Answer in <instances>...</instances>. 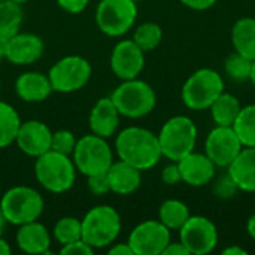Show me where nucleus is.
I'll return each instance as SVG.
<instances>
[{
    "label": "nucleus",
    "mask_w": 255,
    "mask_h": 255,
    "mask_svg": "<svg viewBox=\"0 0 255 255\" xmlns=\"http://www.w3.org/2000/svg\"><path fill=\"white\" fill-rule=\"evenodd\" d=\"M233 128L244 146L255 148V105H248L241 109Z\"/></svg>",
    "instance_id": "28"
},
{
    "label": "nucleus",
    "mask_w": 255,
    "mask_h": 255,
    "mask_svg": "<svg viewBox=\"0 0 255 255\" xmlns=\"http://www.w3.org/2000/svg\"><path fill=\"white\" fill-rule=\"evenodd\" d=\"M120 112L111 97H102L90 114V128L94 134L109 139L114 136L120 126Z\"/></svg>",
    "instance_id": "18"
},
{
    "label": "nucleus",
    "mask_w": 255,
    "mask_h": 255,
    "mask_svg": "<svg viewBox=\"0 0 255 255\" xmlns=\"http://www.w3.org/2000/svg\"><path fill=\"white\" fill-rule=\"evenodd\" d=\"M108 253L111 255H134L128 242L127 244H115L112 248L108 250Z\"/></svg>",
    "instance_id": "40"
},
{
    "label": "nucleus",
    "mask_w": 255,
    "mask_h": 255,
    "mask_svg": "<svg viewBox=\"0 0 255 255\" xmlns=\"http://www.w3.org/2000/svg\"><path fill=\"white\" fill-rule=\"evenodd\" d=\"M10 254V247L9 244L0 236V255H9Z\"/></svg>",
    "instance_id": "43"
},
{
    "label": "nucleus",
    "mask_w": 255,
    "mask_h": 255,
    "mask_svg": "<svg viewBox=\"0 0 255 255\" xmlns=\"http://www.w3.org/2000/svg\"><path fill=\"white\" fill-rule=\"evenodd\" d=\"M251 69H253V60L247 58L245 55H242L236 51L233 54H230L224 61L226 75L236 82L250 81Z\"/></svg>",
    "instance_id": "31"
},
{
    "label": "nucleus",
    "mask_w": 255,
    "mask_h": 255,
    "mask_svg": "<svg viewBox=\"0 0 255 255\" xmlns=\"http://www.w3.org/2000/svg\"><path fill=\"white\" fill-rule=\"evenodd\" d=\"M179 1L193 10H206L212 7L218 0H179Z\"/></svg>",
    "instance_id": "38"
},
{
    "label": "nucleus",
    "mask_w": 255,
    "mask_h": 255,
    "mask_svg": "<svg viewBox=\"0 0 255 255\" xmlns=\"http://www.w3.org/2000/svg\"><path fill=\"white\" fill-rule=\"evenodd\" d=\"M163 39V30L157 22H143L140 24L133 34V42L143 51L149 52L155 49Z\"/></svg>",
    "instance_id": "29"
},
{
    "label": "nucleus",
    "mask_w": 255,
    "mask_h": 255,
    "mask_svg": "<svg viewBox=\"0 0 255 255\" xmlns=\"http://www.w3.org/2000/svg\"><path fill=\"white\" fill-rule=\"evenodd\" d=\"M4 58V52H3V43H0V63H1V60Z\"/></svg>",
    "instance_id": "46"
},
{
    "label": "nucleus",
    "mask_w": 255,
    "mask_h": 255,
    "mask_svg": "<svg viewBox=\"0 0 255 255\" xmlns=\"http://www.w3.org/2000/svg\"><path fill=\"white\" fill-rule=\"evenodd\" d=\"M115 149L120 160L139 170H148L163 157L158 136L142 127H127L117 136Z\"/></svg>",
    "instance_id": "1"
},
{
    "label": "nucleus",
    "mask_w": 255,
    "mask_h": 255,
    "mask_svg": "<svg viewBox=\"0 0 255 255\" xmlns=\"http://www.w3.org/2000/svg\"><path fill=\"white\" fill-rule=\"evenodd\" d=\"M169 242L170 230L160 220L140 223L128 236V245L134 255H161Z\"/></svg>",
    "instance_id": "12"
},
{
    "label": "nucleus",
    "mask_w": 255,
    "mask_h": 255,
    "mask_svg": "<svg viewBox=\"0 0 255 255\" xmlns=\"http://www.w3.org/2000/svg\"><path fill=\"white\" fill-rule=\"evenodd\" d=\"M209 109H211L212 120L217 126L233 127L242 106L236 96L229 93H221Z\"/></svg>",
    "instance_id": "24"
},
{
    "label": "nucleus",
    "mask_w": 255,
    "mask_h": 255,
    "mask_svg": "<svg viewBox=\"0 0 255 255\" xmlns=\"http://www.w3.org/2000/svg\"><path fill=\"white\" fill-rule=\"evenodd\" d=\"M91 64L81 55H67L58 60L48 73L52 91L73 93L87 85L91 78Z\"/></svg>",
    "instance_id": "10"
},
{
    "label": "nucleus",
    "mask_w": 255,
    "mask_h": 255,
    "mask_svg": "<svg viewBox=\"0 0 255 255\" xmlns=\"http://www.w3.org/2000/svg\"><path fill=\"white\" fill-rule=\"evenodd\" d=\"M108 179L111 185V191L120 196H127L134 193L142 182V170L134 166L120 160L114 161L108 170Z\"/></svg>",
    "instance_id": "21"
},
{
    "label": "nucleus",
    "mask_w": 255,
    "mask_h": 255,
    "mask_svg": "<svg viewBox=\"0 0 255 255\" xmlns=\"http://www.w3.org/2000/svg\"><path fill=\"white\" fill-rule=\"evenodd\" d=\"M15 91L18 97L28 103H39L49 97L52 87L49 78L39 72L21 73L15 82Z\"/></svg>",
    "instance_id": "20"
},
{
    "label": "nucleus",
    "mask_w": 255,
    "mask_h": 255,
    "mask_svg": "<svg viewBox=\"0 0 255 255\" xmlns=\"http://www.w3.org/2000/svg\"><path fill=\"white\" fill-rule=\"evenodd\" d=\"M6 218H4V215H3V211H1V208H0V236H1V233H3V230H4V226H6Z\"/></svg>",
    "instance_id": "44"
},
{
    "label": "nucleus",
    "mask_w": 255,
    "mask_h": 255,
    "mask_svg": "<svg viewBox=\"0 0 255 255\" xmlns=\"http://www.w3.org/2000/svg\"><path fill=\"white\" fill-rule=\"evenodd\" d=\"M0 208L9 224L22 226L36 221L43 212V199L31 187H12L9 188L1 200Z\"/></svg>",
    "instance_id": "7"
},
{
    "label": "nucleus",
    "mask_w": 255,
    "mask_h": 255,
    "mask_svg": "<svg viewBox=\"0 0 255 255\" xmlns=\"http://www.w3.org/2000/svg\"><path fill=\"white\" fill-rule=\"evenodd\" d=\"M191 217L188 206L181 202V200H175V199H169L166 202L161 203L160 209H158V220L172 232V230H179L187 220Z\"/></svg>",
    "instance_id": "26"
},
{
    "label": "nucleus",
    "mask_w": 255,
    "mask_h": 255,
    "mask_svg": "<svg viewBox=\"0 0 255 255\" xmlns=\"http://www.w3.org/2000/svg\"><path fill=\"white\" fill-rule=\"evenodd\" d=\"M223 254L224 255H247L248 254V251L245 250V248H241V247H229V248H226L224 251H223Z\"/></svg>",
    "instance_id": "41"
},
{
    "label": "nucleus",
    "mask_w": 255,
    "mask_h": 255,
    "mask_svg": "<svg viewBox=\"0 0 255 255\" xmlns=\"http://www.w3.org/2000/svg\"><path fill=\"white\" fill-rule=\"evenodd\" d=\"M76 146V139L75 134L69 130H58L55 133H52V139H51V149L57 151L60 154H66V155H72L73 149Z\"/></svg>",
    "instance_id": "32"
},
{
    "label": "nucleus",
    "mask_w": 255,
    "mask_h": 255,
    "mask_svg": "<svg viewBox=\"0 0 255 255\" xmlns=\"http://www.w3.org/2000/svg\"><path fill=\"white\" fill-rule=\"evenodd\" d=\"M51 139L52 131L48 128L46 124L36 120H30L21 123L15 142L24 154L37 158L51 149Z\"/></svg>",
    "instance_id": "16"
},
{
    "label": "nucleus",
    "mask_w": 255,
    "mask_h": 255,
    "mask_svg": "<svg viewBox=\"0 0 255 255\" xmlns=\"http://www.w3.org/2000/svg\"><path fill=\"white\" fill-rule=\"evenodd\" d=\"M82 224V241L94 250H102L112 245L121 232V217L115 208L100 205L91 208Z\"/></svg>",
    "instance_id": "4"
},
{
    "label": "nucleus",
    "mask_w": 255,
    "mask_h": 255,
    "mask_svg": "<svg viewBox=\"0 0 255 255\" xmlns=\"http://www.w3.org/2000/svg\"><path fill=\"white\" fill-rule=\"evenodd\" d=\"M0 1H1V0H0Z\"/></svg>",
    "instance_id": "50"
},
{
    "label": "nucleus",
    "mask_w": 255,
    "mask_h": 255,
    "mask_svg": "<svg viewBox=\"0 0 255 255\" xmlns=\"http://www.w3.org/2000/svg\"><path fill=\"white\" fill-rule=\"evenodd\" d=\"M137 4L133 0H100L96 9V24L102 33L118 37L136 22Z\"/></svg>",
    "instance_id": "9"
},
{
    "label": "nucleus",
    "mask_w": 255,
    "mask_h": 255,
    "mask_svg": "<svg viewBox=\"0 0 255 255\" xmlns=\"http://www.w3.org/2000/svg\"><path fill=\"white\" fill-rule=\"evenodd\" d=\"M224 93V79L214 69L196 70L184 84L181 97L184 105L193 111H206Z\"/></svg>",
    "instance_id": "6"
},
{
    "label": "nucleus",
    "mask_w": 255,
    "mask_h": 255,
    "mask_svg": "<svg viewBox=\"0 0 255 255\" xmlns=\"http://www.w3.org/2000/svg\"><path fill=\"white\" fill-rule=\"evenodd\" d=\"M0 91H1V84H0Z\"/></svg>",
    "instance_id": "49"
},
{
    "label": "nucleus",
    "mask_w": 255,
    "mask_h": 255,
    "mask_svg": "<svg viewBox=\"0 0 255 255\" xmlns=\"http://www.w3.org/2000/svg\"><path fill=\"white\" fill-rule=\"evenodd\" d=\"M133 1H136V3H137V1H142V0H133Z\"/></svg>",
    "instance_id": "48"
},
{
    "label": "nucleus",
    "mask_w": 255,
    "mask_h": 255,
    "mask_svg": "<svg viewBox=\"0 0 255 255\" xmlns=\"http://www.w3.org/2000/svg\"><path fill=\"white\" fill-rule=\"evenodd\" d=\"M176 163L181 172L182 182L188 184L190 187H205L215 178L217 166L206 154L193 151Z\"/></svg>",
    "instance_id": "17"
},
{
    "label": "nucleus",
    "mask_w": 255,
    "mask_h": 255,
    "mask_svg": "<svg viewBox=\"0 0 255 255\" xmlns=\"http://www.w3.org/2000/svg\"><path fill=\"white\" fill-rule=\"evenodd\" d=\"M145 67V52L133 39L118 42L111 55V69L117 78L127 81L137 78Z\"/></svg>",
    "instance_id": "14"
},
{
    "label": "nucleus",
    "mask_w": 255,
    "mask_h": 255,
    "mask_svg": "<svg viewBox=\"0 0 255 255\" xmlns=\"http://www.w3.org/2000/svg\"><path fill=\"white\" fill-rule=\"evenodd\" d=\"M52 235L61 247L82 239L81 220L73 218V217H64V218L58 220L54 226Z\"/></svg>",
    "instance_id": "30"
},
{
    "label": "nucleus",
    "mask_w": 255,
    "mask_h": 255,
    "mask_svg": "<svg viewBox=\"0 0 255 255\" xmlns=\"http://www.w3.org/2000/svg\"><path fill=\"white\" fill-rule=\"evenodd\" d=\"M250 81L253 82V85L255 87V60L253 61V69H251V75H250Z\"/></svg>",
    "instance_id": "45"
},
{
    "label": "nucleus",
    "mask_w": 255,
    "mask_h": 255,
    "mask_svg": "<svg viewBox=\"0 0 255 255\" xmlns=\"http://www.w3.org/2000/svg\"><path fill=\"white\" fill-rule=\"evenodd\" d=\"M239 191L255 193V148L244 146L239 155L227 167Z\"/></svg>",
    "instance_id": "22"
},
{
    "label": "nucleus",
    "mask_w": 255,
    "mask_h": 255,
    "mask_svg": "<svg viewBox=\"0 0 255 255\" xmlns=\"http://www.w3.org/2000/svg\"><path fill=\"white\" fill-rule=\"evenodd\" d=\"M93 253H94V248H91L82 239L67 244V245H63V248L60 250V254L63 255H91Z\"/></svg>",
    "instance_id": "35"
},
{
    "label": "nucleus",
    "mask_w": 255,
    "mask_h": 255,
    "mask_svg": "<svg viewBox=\"0 0 255 255\" xmlns=\"http://www.w3.org/2000/svg\"><path fill=\"white\" fill-rule=\"evenodd\" d=\"M72 155L76 170L87 178L108 173L109 167L114 163V155L109 143L105 137H100L94 133L76 140V146Z\"/></svg>",
    "instance_id": "8"
},
{
    "label": "nucleus",
    "mask_w": 255,
    "mask_h": 255,
    "mask_svg": "<svg viewBox=\"0 0 255 255\" xmlns=\"http://www.w3.org/2000/svg\"><path fill=\"white\" fill-rule=\"evenodd\" d=\"M21 120L18 112L6 102H0V148L15 142Z\"/></svg>",
    "instance_id": "27"
},
{
    "label": "nucleus",
    "mask_w": 255,
    "mask_h": 255,
    "mask_svg": "<svg viewBox=\"0 0 255 255\" xmlns=\"http://www.w3.org/2000/svg\"><path fill=\"white\" fill-rule=\"evenodd\" d=\"M232 43L235 51L255 60V18L245 16L235 22L232 28Z\"/></svg>",
    "instance_id": "23"
},
{
    "label": "nucleus",
    "mask_w": 255,
    "mask_h": 255,
    "mask_svg": "<svg viewBox=\"0 0 255 255\" xmlns=\"http://www.w3.org/2000/svg\"><path fill=\"white\" fill-rule=\"evenodd\" d=\"M12 1L18 3V4H22V3H25V1H28V0H12Z\"/></svg>",
    "instance_id": "47"
},
{
    "label": "nucleus",
    "mask_w": 255,
    "mask_h": 255,
    "mask_svg": "<svg viewBox=\"0 0 255 255\" xmlns=\"http://www.w3.org/2000/svg\"><path fill=\"white\" fill-rule=\"evenodd\" d=\"M88 190L93 194H96V196H102V194L109 193L111 191V185H109L108 173L88 176Z\"/></svg>",
    "instance_id": "34"
},
{
    "label": "nucleus",
    "mask_w": 255,
    "mask_h": 255,
    "mask_svg": "<svg viewBox=\"0 0 255 255\" xmlns=\"http://www.w3.org/2000/svg\"><path fill=\"white\" fill-rule=\"evenodd\" d=\"M244 149V145L233 127L217 126L205 140V154L217 167L227 169Z\"/></svg>",
    "instance_id": "13"
},
{
    "label": "nucleus",
    "mask_w": 255,
    "mask_h": 255,
    "mask_svg": "<svg viewBox=\"0 0 255 255\" xmlns=\"http://www.w3.org/2000/svg\"><path fill=\"white\" fill-rule=\"evenodd\" d=\"M161 179L166 185H176L179 182H182V178H181V172H179V167H178V163L176 161H172V164L166 166L161 172Z\"/></svg>",
    "instance_id": "36"
},
{
    "label": "nucleus",
    "mask_w": 255,
    "mask_h": 255,
    "mask_svg": "<svg viewBox=\"0 0 255 255\" xmlns=\"http://www.w3.org/2000/svg\"><path fill=\"white\" fill-rule=\"evenodd\" d=\"M24 19L21 4L12 0L0 1V43H4L12 36L19 33V27Z\"/></svg>",
    "instance_id": "25"
},
{
    "label": "nucleus",
    "mask_w": 255,
    "mask_h": 255,
    "mask_svg": "<svg viewBox=\"0 0 255 255\" xmlns=\"http://www.w3.org/2000/svg\"><path fill=\"white\" fill-rule=\"evenodd\" d=\"M43 40L31 33H16L3 43L4 58L16 66L36 63L43 54Z\"/></svg>",
    "instance_id": "15"
},
{
    "label": "nucleus",
    "mask_w": 255,
    "mask_h": 255,
    "mask_svg": "<svg viewBox=\"0 0 255 255\" xmlns=\"http://www.w3.org/2000/svg\"><path fill=\"white\" fill-rule=\"evenodd\" d=\"M157 136L163 157L170 161H179L182 157L194 151L197 142V127L191 118L176 115L163 124Z\"/></svg>",
    "instance_id": "5"
},
{
    "label": "nucleus",
    "mask_w": 255,
    "mask_h": 255,
    "mask_svg": "<svg viewBox=\"0 0 255 255\" xmlns=\"http://www.w3.org/2000/svg\"><path fill=\"white\" fill-rule=\"evenodd\" d=\"M16 245L25 254H51V235L48 229L36 220L19 226L16 233Z\"/></svg>",
    "instance_id": "19"
},
{
    "label": "nucleus",
    "mask_w": 255,
    "mask_h": 255,
    "mask_svg": "<svg viewBox=\"0 0 255 255\" xmlns=\"http://www.w3.org/2000/svg\"><path fill=\"white\" fill-rule=\"evenodd\" d=\"M34 175L37 182L45 190L60 194L73 187L76 179V167L69 155L49 149L36 158Z\"/></svg>",
    "instance_id": "2"
},
{
    "label": "nucleus",
    "mask_w": 255,
    "mask_h": 255,
    "mask_svg": "<svg viewBox=\"0 0 255 255\" xmlns=\"http://www.w3.org/2000/svg\"><path fill=\"white\" fill-rule=\"evenodd\" d=\"M247 232H248L250 238L255 241V214L250 217V220H248V223H247Z\"/></svg>",
    "instance_id": "42"
},
{
    "label": "nucleus",
    "mask_w": 255,
    "mask_h": 255,
    "mask_svg": "<svg viewBox=\"0 0 255 255\" xmlns=\"http://www.w3.org/2000/svg\"><path fill=\"white\" fill-rule=\"evenodd\" d=\"M161 255H191L190 251L185 248V245L179 241V242H169V245L164 248Z\"/></svg>",
    "instance_id": "39"
},
{
    "label": "nucleus",
    "mask_w": 255,
    "mask_h": 255,
    "mask_svg": "<svg viewBox=\"0 0 255 255\" xmlns=\"http://www.w3.org/2000/svg\"><path fill=\"white\" fill-rule=\"evenodd\" d=\"M111 100L114 102L120 115L137 120L149 115L154 111L157 96L148 82L134 78L118 85L111 94Z\"/></svg>",
    "instance_id": "3"
},
{
    "label": "nucleus",
    "mask_w": 255,
    "mask_h": 255,
    "mask_svg": "<svg viewBox=\"0 0 255 255\" xmlns=\"http://www.w3.org/2000/svg\"><path fill=\"white\" fill-rule=\"evenodd\" d=\"M178 232L179 241L185 245L191 255L209 254L218 245L217 226L206 217H190Z\"/></svg>",
    "instance_id": "11"
},
{
    "label": "nucleus",
    "mask_w": 255,
    "mask_h": 255,
    "mask_svg": "<svg viewBox=\"0 0 255 255\" xmlns=\"http://www.w3.org/2000/svg\"><path fill=\"white\" fill-rule=\"evenodd\" d=\"M90 0H57V4L69 13H79L88 6Z\"/></svg>",
    "instance_id": "37"
},
{
    "label": "nucleus",
    "mask_w": 255,
    "mask_h": 255,
    "mask_svg": "<svg viewBox=\"0 0 255 255\" xmlns=\"http://www.w3.org/2000/svg\"><path fill=\"white\" fill-rule=\"evenodd\" d=\"M238 191H239V188H238V185L235 184V181L232 179V176L229 173L218 178L217 182L214 184V194L218 199H223V200L235 197Z\"/></svg>",
    "instance_id": "33"
}]
</instances>
